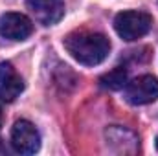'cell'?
<instances>
[{"label":"cell","mask_w":158,"mask_h":156,"mask_svg":"<svg viewBox=\"0 0 158 156\" xmlns=\"http://www.w3.org/2000/svg\"><path fill=\"white\" fill-rule=\"evenodd\" d=\"M125 99L131 105H149L158 99V79L140 76L125 84Z\"/></svg>","instance_id":"obj_4"},{"label":"cell","mask_w":158,"mask_h":156,"mask_svg":"<svg viewBox=\"0 0 158 156\" xmlns=\"http://www.w3.org/2000/svg\"><path fill=\"white\" fill-rule=\"evenodd\" d=\"M33 33V22L22 13H4L0 17V37L7 40H24Z\"/></svg>","instance_id":"obj_5"},{"label":"cell","mask_w":158,"mask_h":156,"mask_svg":"<svg viewBox=\"0 0 158 156\" xmlns=\"http://www.w3.org/2000/svg\"><path fill=\"white\" fill-rule=\"evenodd\" d=\"M153 28V17L145 11H121L114 18V30L123 40H138Z\"/></svg>","instance_id":"obj_2"},{"label":"cell","mask_w":158,"mask_h":156,"mask_svg":"<svg viewBox=\"0 0 158 156\" xmlns=\"http://www.w3.org/2000/svg\"><path fill=\"white\" fill-rule=\"evenodd\" d=\"M24 90V83L15 72L11 63H0V99L6 103L15 101Z\"/></svg>","instance_id":"obj_8"},{"label":"cell","mask_w":158,"mask_h":156,"mask_svg":"<svg viewBox=\"0 0 158 156\" xmlns=\"http://www.w3.org/2000/svg\"><path fill=\"white\" fill-rule=\"evenodd\" d=\"M156 149H158V136H156Z\"/></svg>","instance_id":"obj_11"},{"label":"cell","mask_w":158,"mask_h":156,"mask_svg":"<svg viewBox=\"0 0 158 156\" xmlns=\"http://www.w3.org/2000/svg\"><path fill=\"white\" fill-rule=\"evenodd\" d=\"M127 83H129V72L123 66H118L99 77V84L107 90H121L125 88Z\"/></svg>","instance_id":"obj_9"},{"label":"cell","mask_w":158,"mask_h":156,"mask_svg":"<svg viewBox=\"0 0 158 156\" xmlns=\"http://www.w3.org/2000/svg\"><path fill=\"white\" fill-rule=\"evenodd\" d=\"M66 51L85 66H96L103 63L110 53V40L96 31H74L64 39Z\"/></svg>","instance_id":"obj_1"},{"label":"cell","mask_w":158,"mask_h":156,"mask_svg":"<svg viewBox=\"0 0 158 156\" xmlns=\"http://www.w3.org/2000/svg\"><path fill=\"white\" fill-rule=\"evenodd\" d=\"M11 145L20 154H35L40 147V134L37 127L28 119L17 121L11 129Z\"/></svg>","instance_id":"obj_3"},{"label":"cell","mask_w":158,"mask_h":156,"mask_svg":"<svg viewBox=\"0 0 158 156\" xmlns=\"http://www.w3.org/2000/svg\"><path fill=\"white\" fill-rule=\"evenodd\" d=\"M26 6L42 26H53L64 15V0H26Z\"/></svg>","instance_id":"obj_6"},{"label":"cell","mask_w":158,"mask_h":156,"mask_svg":"<svg viewBox=\"0 0 158 156\" xmlns=\"http://www.w3.org/2000/svg\"><path fill=\"white\" fill-rule=\"evenodd\" d=\"M2 119H4V114H2V109H0V127H2Z\"/></svg>","instance_id":"obj_10"},{"label":"cell","mask_w":158,"mask_h":156,"mask_svg":"<svg viewBox=\"0 0 158 156\" xmlns=\"http://www.w3.org/2000/svg\"><path fill=\"white\" fill-rule=\"evenodd\" d=\"M105 140H107V145L119 154H134L138 153V136L125 129V127H109L105 130Z\"/></svg>","instance_id":"obj_7"}]
</instances>
